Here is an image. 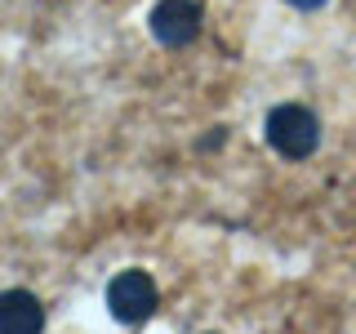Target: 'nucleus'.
<instances>
[{
    "label": "nucleus",
    "instance_id": "nucleus-2",
    "mask_svg": "<svg viewBox=\"0 0 356 334\" xmlns=\"http://www.w3.org/2000/svg\"><path fill=\"white\" fill-rule=\"evenodd\" d=\"M156 281L147 272H138V267H129V272H120L116 281L107 285V308L116 321H125V326H138V321H147L156 312Z\"/></svg>",
    "mask_w": 356,
    "mask_h": 334
},
{
    "label": "nucleus",
    "instance_id": "nucleus-1",
    "mask_svg": "<svg viewBox=\"0 0 356 334\" xmlns=\"http://www.w3.org/2000/svg\"><path fill=\"white\" fill-rule=\"evenodd\" d=\"M267 143H272L281 156H289V161H303V156L316 152L321 125H316V116H312L307 107L281 103V107L267 111Z\"/></svg>",
    "mask_w": 356,
    "mask_h": 334
},
{
    "label": "nucleus",
    "instance_id": "nucleus-4",
    "mask_svg": "<svg viewBox=\"0 0 356 334\" xmlns=\"http://www.w3.org/2000/svg\"><path fill=\"white\" fill-rule=\"evenodd\" d=\"M44 330V308L27 289H5L0 294V334H40Z\"/></svg>",
    "mask_w": 356,
    "mask_h": 334
},
{
    "label": "nucleus",
    "instance_id": "nucleus-3",
    "mask_svg": "<svg viewBox=\"0 0 356 334\" xmlns=\"http://www.w3.org/2000/svg\"><path fill=\"white\" fill-rule=\"evenodd\" d=\"M147 27H152V36L161 45H170V49L192 45L200 36V5L196 0H156Z\"/></svg>",
    "mask_w": 356,
    "mask_h": 334
},
{
    "label": "nucleus",
    "instance_id": "nucleus-5",
    "mask_svg": "<svg viewBox=\"0 0 356 334\" xmlns=\"http://www.w3.org/2000/svg\"><path fill=\"white\" fill-rule=\"evenodd\" d=\"M289 5H294V9H321L325 0H289Z\"/></svg>",
    "mask_w": 356,
    "mask_h": 334
}]
</instances>
